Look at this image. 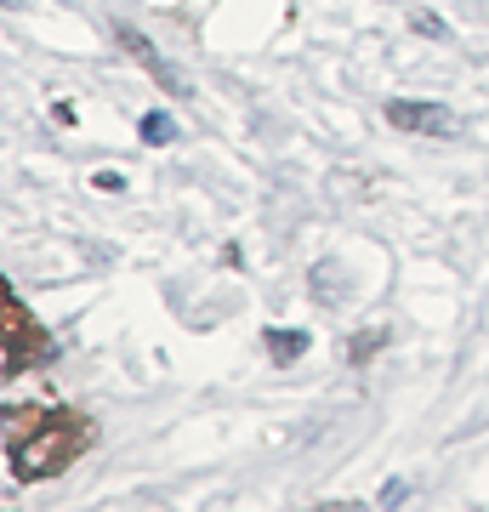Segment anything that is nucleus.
<instances>
[{
    "label": "nucleus",
    "instance_id": "2",
    "mask_svg": "<svg viewBox=\"0 0 489 512\" xmlns=\"http://www.w3.org/2000/svg\"><path fill=\"white\" fill-rule=\"evenodd\" d=\"M171 137H177L171 114H143V143H171Z\"/></svg>",
    "mask_w": 489,
    "mask_h": 512
},
{
    "label": "nucleus",
    "instance_id": "3",
    "mask_svg": "<svg viewBox=\"0 0 489 512\" xmlns=\"http://www.w3.org/2000/svg\"><path fill=\"white\" fill-rule=\"evenodd\" d=\"M313 279H319V291H313V296H319V302H325V308H330V302L342 296V291H336V285H330V279H336V268H330V262H325V268H313Z\"/></svg>",
    "mask_w": 489,
    "mask_h": 512
},
{
    "label": "nucleus",
    "instance_id": "1",
    "mask_svg": "<svg viewBox=\"0 0 489 512\" xmlns=\"http://www.w3.org/2000/svg\"><path fill=\"white\" fill-rule=\"evenodd\" d=\"M387 126L427 131V137H450V131H461V120H455L444 103H416V97H399V103H387Z\"/></svg>",
    "mask_w": 489,
    "mask_h": 512
},
{
    "label": "nucleus",
    "instance_id": "4",
    "mask_svg": "<svg viewBox=\"0 0 489 512\" xmlns=\"http://www.w3.org/2000/svg\"><path fill=\"white\" fill-rule=\"evenodd\" d=\"M302 348H308L302 330H296V336H273V353H279V359H290V353H302Z\"/></svg>",
    "mask_w": 489,
    "mask_h": 512
}]
</instances>
